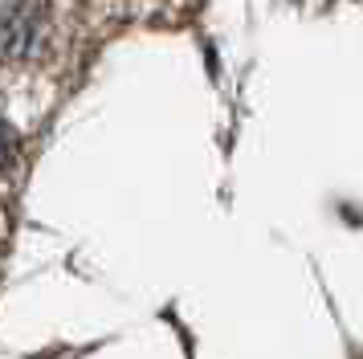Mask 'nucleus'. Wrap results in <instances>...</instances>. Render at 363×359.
Wrapping results in <instances>:
<instances>
[{
  "instance_id": "obj_1",
  "label": "nucleus",
  "mask_w": 363,
  "mask_h": 359,
  "mask_svg": "<svg viewBox=\"0 0 363 359\" xmlns=\"http://www.w3.org/2000/svg\"><path fill=\"white\" fill-rule=\"evenodd\" d=\"M359 359H363V355H359Z\"/></svg>"
}]
</instances>
